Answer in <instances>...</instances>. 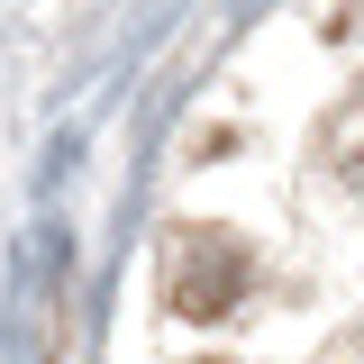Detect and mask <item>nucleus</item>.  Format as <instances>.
Wrapping results in <instances>:
<instances>
[{"label":"nucleus","mask_w":364,"mask_h":364,"mask_svg":"<svg viewBox=\"0 0 364 364\" xmlns=\"http://www.w3.org/2000/svg\"><path fill=\"white\" fill-rule=\"evenodd\" d=\"M355 182H364V164H355Z\"/></svg>","instance_id":"2"},{"label":"nucleus","mask_w":364,"mask_h":364,"mask_svg":"<svg viewBox=\"0 0 364 364\" xmlns=\"http://www.w3.org/2000/svg\"><path fill=\"white\" fill-rule=\"evenodd\" d=\"M246 291V246L237 237H219V228H200V237H182L173 255V282H164V301H173L182 318H219L228 301Z\"/></svg>","instance_id":"1"}]
</instances>
